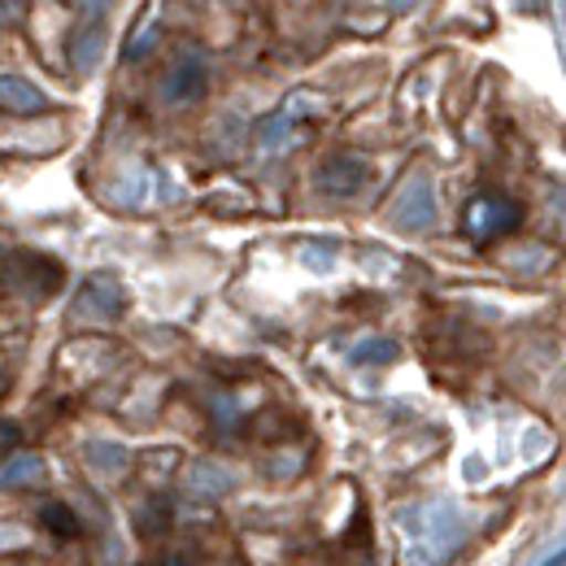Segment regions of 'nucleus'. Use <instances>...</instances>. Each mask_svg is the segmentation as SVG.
Segmentation results:
<instances>
[{
  "instance_id": "1",
  "label": "nucleus",
  "mask_w": 566,
  "mask_h": 566,
  "mask_svg": "<svg viewBox=\"0 0 566 566\" xmlns=\"http://www.w3.org/2000/svg\"><path fill=\"white\" fill-rule=\"evenodd\" d=\"M0 275L9 280V287L27 292V296H53L62 287V262L53 258H40V253H9L0 262Z\"/></svg>"
},
{
  "instance_id": "2",
  "label": "nucleus",
  "mask_w": 566,
  "mask_h": 566,
  "mask_svg": "<svg viewBox=\"0 0 566 566\" xmlns=\"http://www.w3.org/2000/svg\"><path fill=\"white\" fill-rule=\"evenodd\" d=\"M518 222H523L518 201H510V197H501V192L475 197V201L467 206V235H471V240H480V244L510 235Z\"/></svg>"
},
{
  "instance_id": "3",
  "label": "nucleus",
  "mask_w": 566,
  "mask_h": 566,
  "mask_svg": "<svg viewBox=\"0 0 566 566\" xmlns=\"http://www.w3.org/2000/svg\"><path fill=\"white\" fill-rule=\"evenodd\" d=\"M206 87H210V66H206V57L192 53V49H184V53L170 62L166 78H161V101H166V105H188V101H201Z\"/></svg>"
},
{
  "instance_id": "4",
  "label": "nucleus",
  "mask_w": 566,
  "mask_h": 566,
  "mask_svg": "<svg viewBox=\"0 0 566 566\" xmlns=\"http://www.w3.org/2000/svg\"><path fill=\"white\" fill-rule=\"evenodd\" d=\"M366 179H370V166H366L361 157H349V153L327 157V161L318 166V188L332 192V197H354V192L366 188Z\"/></svg>"
},
{
  "instance_id": "5",
  "label": "nucleus",
  "mask_w": 566,
  "mask_h": 566,
  "mask_svg": "<svg viewBox=\"0 0 566 566\" xmlns=\"http://www.w3.org/2000/svg\"><path fill=\"white\" fill-rule=\"evenodd\" d=\"M0 109H4V114H44L49 101H44V92L31 87L27 78L0 74Z\"/></svg>"
},
{
  "instance_id": "6",
  "label": "nucleus",
  "mask_w": 566,
  "mask_h": 566,
  "mask_svg": "<svg viewBox=\"0 0 566 566\" xmlns=\"http://www.w3.org/2000/svg\"><path fill=\"white\" fill-rule=\"evenodd\" d=\"M397 222L401 227H410V231H423V227H431L436 222V197H431V188H427L423 179H415L410 184V192L397 201Z\"/></svg>"
},
{
  "instance_id": "7",
  "label": "nucleus",
  "mask_w": 566,
  "mask_h": 566,
  "mask_svg": "<svg viewBox=\"0 0 566 566\" xmlns=\"http://www.w3.org/2000/svg\"><path fill=\"white\" fill-rule=\"evenodd\" d=\"M123 287L114 280H92L83 287V301H78V314H96V318H118L123 314Z\"/></svg>"
},
{
  "instance_id": "8",
  "label": "nucleus",
  "mask_w": 566,
  "mask_h": 566,
  "mask_svg": "<svg viewBox=\"0 0 566 566\" xmlns=\"http://www.w3.org/2000/svg\"><path fill=\"white\" fill-rule=\"evenodd\" d=\"M40 475H44V462L31 458V453H18V458L4 462V471H0V489H22V484H35Z\"/></svg>"
},
{
  "instance_id": "9",
  "label": "nucleus",
  "mask_w": 566,
  "mask_h": 566,
  "mask_svg": "<svg viewBox=\"0 0 566 566\" xmlns=\"http://www.w3.org/2000/svg\"><path fill=\"white\" fill-rule=\"evenodd\" d=\"M40 518H44V527H49V532H57V536H74V532H78L74 510L71 505H62V501H49V505L40 510Z\"/></svg>"
},
{
  "instance_id": "10",
  "label": "nucleus",
  "mask_w": 566,
  "mask_h": 566,
  "mask_svg": "<svg viewBox=\"0 0 566 566\" xmlns=\"http://www.w3.org/2000/svg\"><path fill=\"white\" fill-rule=\"evenodd\" d=\"M357 361H375V366H384V361H392L397 357V345L392 340H366V345H357L354 349Z\"/></svg>"
},
{
  "instance_id": "11",
  "label": "nucleus",
  "mask_w": 566,
  "mask_h": 566,
  "mask_svg": "<svg viewBox=\"0 0 566 566\" xmlns=\"http://www.w3.org/2000/svg\"><path fill=\"white\" fill-rule=\"evenodd\" d=\"M101 44H105V27H96V31H92V40H87V35H78V40H74V62H78V66H92V62H96V53H101Z\"/></svg>"
},
{
  "instance_id": "12",
  "label": "nucleus",
  "mask_w": 566,
  "mask_h": 566,
  "mask_svg": "<svg viewBox=\"0 0 566 566\" xmlns=\"http://www.w3.org/2000/svg\"><path fill=\"white\" fill-rule=\"evenodd\" d=\"M92 453H96V467H123V449H114V444H92Z\"/></svg>"
},
{
  "instance_id": "13",
  "label": "nucleus",
  "mask_w": 566,
  "mask_h": 566,
  "mask_svg": "<svg viewBox=\"0 0 566 566\" xmlns=\"http://www.w3.org/2000/svg\"><path fill=\"white\" fill-rule=\"evenodd\" d=\"M13 444H18V427L0 419V449H13Z\"/></svg>"
},
{
  "instance_id": "14",
  "label": "nucleus",
  "mask_w": 566,
  "mask_h": 566,
  "mask_svg": "<svg viewBox=\"0 0 566 566\" xmlns=\"http://www.w3.org/2000/svg\"><path fill=\"white\" fill-rule=\"evenodd\" d=\"M87 13H101V9H109V0H78Z\"/></svg>"
},
{
  "instance_id": "15",
  "label": "nucleus",
  "mask_w": 566,
  "mask_h": 566,
  "mask_svg": "<svg viewBox=\"0 0 566 566\" xmlns=\"http://www.w3.org/2000/svg\"><path fill=\"white\" fill-rule=\"evenodd\" d=\"M148 566H188L179 554H170V558H157V563H148Z\"/></svg>"
},
{
  "instance_id": "16",
  "label": "nucleus",
  "mask_w": 566,
  "mask_h": 566,
  "mask_svg": "<svg viewBox=\"0 0 566 566\" xmlns=\"http://www.w3.org/2000/svg\"><path fill=\"white\" fill-rule=\"evenodd\" d=\"M415 0H388V9H410Z\"/></svg>"
},
{
  "instance_id": "17",
  "label": "nucleus",
  "mask_w": 566,
  "mask_h": 566,
  "mask_svg": "<svg viewBox=\"0 0 566 566\" xmlns=\"http://www.w3.org/2000/svg\"><path fill=\"white\" fill-rule=\"evenodd\" d=\"M563 210H566V201H563Z\"/></svg>"
}]
</instances>
